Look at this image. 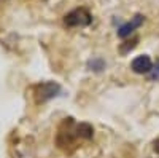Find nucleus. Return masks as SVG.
Here are the masks:
<instances>
[{"instance_id": "obj_2", "label": "nucleus", "mask_w": 159, "mask_h": 158, "mask_svg": "<svg viewBox=\"0 0 159 158\" xmlns=\"http://www.w3.org/2000/svg\"><path fill=\"white\" fill-rule=\"evenodd\" d=\"M61 93V85L56 82H43L35 86L34 96H35V102L37 104H43L52 98H56Z\"/></svg>"}, {"instance_id": "obj_11", "label": "nucleus", "mask_w": 159, "mask_h": 158, "mask_svg": "<svg viewBox=\"0 0 159 158\" xmlns=\"http://www.w3.org/2000/svg\"><path fill=\"white\" fill-rule=\"evenodd\" d=\"M7 2H8V0H0V7H2V5H5Z\"/></svg>"}, {"instance_id": "obj_4", "label": "nucleus", "mask_w": 159, "mask_h": 158, "mask_svg": "<svg viewBox=\"0 0 159 158\" xmlns=\"http://www.w3.org/2000/svg\"><path fill=\"white\" fill-rule=\"evenodd\" d=\"M143 21H145V16H143V15H135L130 21L124 22L121 27L118 29V37H119V38H127L135 29L140 27V26L143 24Z\"/></svg>"}, {"instance_id": "obj_7", "label": "nucleus", "mask_w": 159, "mask_h": 158, "mask_svg": "<svg viewBox=\"0 0 159 158\" xmlns=\"http://www.w3.org/2000/svg\"><path fill=\"white\" fill-rule=\"evenodd\" d=\"M88 67L89 70H94V72H102L105 69V61L100 58H94V59H89L88 61Z\"/></svg>"}, {"instance_id": "obj_10", "label": "nucleus", "mask_w": 159, "mask_h": 158, "mask_svg": "<svg viewBox=\"0 0 159 158\" xmlns=\"http://www.w3.org/2000/svg\"><path fill=\"white\" fill-rule=\"evenodd\" d=\"M153 149H154V152H156V153H159V141H156V142H154V147H153Z\"/></svg>"}, {"instance_id": "obj_1", "label": "nucleus", "mask_w": 159, "mask_h": 158, "mask_svg": "<svg viewBox=\"0 0 159 158\" xmlns=\"http://www.w3.org/2000/svg\"><path fill=\"white\" fill-rule=\"evenodd\" d=\"M92 22V16L86 8H75L70 13H67L64 18V24L69 27H86Z\"/></svg>"}, {"instance_id": "obj_6", "label": "nucleus", "mask_w": 159, "mask_h": 158, "mask_svg": "<svg viewBox=\"0 0 159 158\" xmlns=\"http://www.w3.org/2000/svg\"><path fill=\"white\" fill-rule=\"evenodd\" d=\"M75 133H76V137L92 139V136H94V128H92V125H89V123H80L75 128Z\"/></svg>"}, {"instance_id": "obj_8", "label": "nucleus", "mask_w": 159, "mask_h": 158, "mask_svg": "<svg viewBox=\"0 0 159 158\" xmlns=\"http://www.w3.org/2000/svg\"><path fill=\"white\" fill-rule=\"evenodd\" d=\"M137 43H139V37H134L132 40H127V42L121 43V46H119V53H121V55H127L130 50H134L137 46Z\"/></svg>"}, {"instance_id": "obj_3", "label": "nucleus", "mask_w": 159, "mask_h": 158, "mask_svg": "<svg viewBox=\"0 0 159 158\" xmlns=\"http://www.w3.org/2000/svg\"><path fill=\"white\" fill-rule=\"evenodd\" d=\"M72 125H73L72 118H65L64 123L59 126L57 136H56V144L59 149H67L69 146H73L76 133L72 131Z\"/></svg>"}, {"instance_id": "obj_9", "label": "nucleus", "mask_w": 159, "mask_h": 158, "mask_svg": "<svg viewBox=\"0 0 159 158\" xmlns=\"http://www.w3.org/2000/svg\"><path fill=\"white\" fill-rule=\"evenodd\" d=\"M157 78H159V61L156 62V65H153L150 72V80H157Z\"/></svg>"}, {"instance_id": "obj_5", "label": "nucleus", "mask_w": 159, "mask_h": 158, "mask_svg": "<svg viewBox=\"0 0 159 158\" xmlns=\"http://www.w3.org/2000/svg\"><path fill=\"white\" fill-rule=\"evenodd\" d=\"M130 69L134 70L135 74H140V75L150 74L151 69H153V61H151V58L147 56V55H140V56H137L134 61H132Z\"/></svg>"}]
</instances>
